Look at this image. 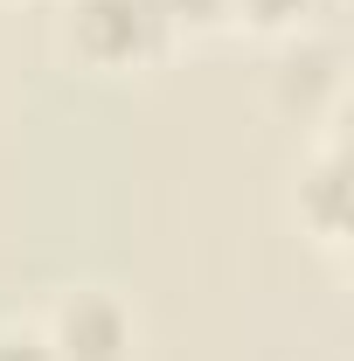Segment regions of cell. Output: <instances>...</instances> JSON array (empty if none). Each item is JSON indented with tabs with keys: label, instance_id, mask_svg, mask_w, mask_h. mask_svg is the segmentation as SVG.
Returning <instances> with one entry per match:
<instances>
[{
	"label": "cell",
	"instance_id": "7a4b0ae2",
	"mask_svg": "<svg viewBox=\"0 0 354 361\" xmlns=\"http://www.w3.org/2000/svg\"><path fill=\"white\" fill-rule=\"evenodd\" d=\"M42 341L56 361H133V306L104 285H70L42 319Z\"/></svg>",
	"mask_w": 354,
	"mask_h": 361
},
{
	"label": "cell",
	"instance_id": "8992f818",
	"mask_svg": "<svg viewBox=\"0 0 354 361\" xmlns=\"http://www.w3.org/2000/svg\"><path fill=\"white\" fill-rule=\"evenodd\" d=\"M160 14L174 28H209V21H222V0H160Z\"/></svg>",
	"mask_w": 354,
	"mask_h": 361
},
{
	"label": "cell",
	"instance_id": "6da1fadb",
	"mask_svg": "<svg viewBox=\"0 0 354 361\" xmlns=\"http://www.w3.org/2000/svg\"><path fill=\"white\" fill-rule=\"evenodd\" d=\"M56 28H63V49L90 70H139L174 42V21L160 14V0H63Z\"/></svg>",
	"mask_w": 354,
	"mask_h": 361
},
{
	"label": "cell",
	"instance_id": "277c9868",
	"mask_svg": "<svg viewBox=\"0 0 354 361\" xmlns=\"http://www.w3.org/2000/svg\"><path fill=\"white\" fill-rule=\"evenodd\" d=\"M0 361H56L35 319H0Z\"/></svg>",
	"mask_w": 354,
	"mask_h": 361
},
{
	"label": "cell",
	"instance_id": "3957f363",
	"mask_svg": "<svg viewBox=\"0 0 354 361\" xmlns=\"http://www.w3.org/2000/svg\"><path fill=\"white\" fill-rule=\"evenodd\" d=\"M222 14L243 28H299L312 14V0H222Z\"/></svg>",
	"mask_w": 354,
	"mask_h": 361
},
{
	"label": "cell",
	"instance_id": "5b68a950",
	"mask_svg": "<svg viewBox=\"0 0 354 361\" xmlns=\"http://www.w3.org/2000/svg\"><path fill=\"white\" fill-rule=\"evenodd\" d=\"M319 188H326V202H334V195H341V146H334V139H326V146H319ZM319 243H341V209H326V216H319Z\"/></svg>",
	"mask_w": 354,
	"mask_h": 361
}]
</instances>
